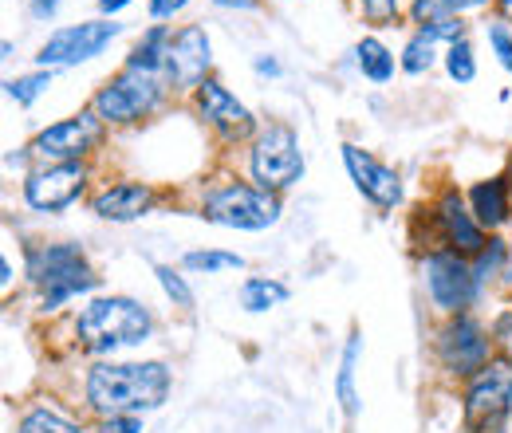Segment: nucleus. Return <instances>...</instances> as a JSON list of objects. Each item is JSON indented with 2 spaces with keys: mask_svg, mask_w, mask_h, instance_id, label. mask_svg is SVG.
<instances>
[{
  "mask_svg": "<svg viewBox=\"0 0 512 433\" xmlns=\"http://www.w3.org/2000/svg\"><path fill=\"white\" fill-rule=\"evenodd\" d=\"M170 398L166 363H95L87 374V406L103 418L146 414Z\"/></svg>",
  "mask_w": 512,
  "mask_h": 433,
  "instance_id": "f257e3e1",
  "label": "nucleus"
},
{
  "mask_svg": "<svg viewBox=\"0 0 512 433\" xmlns=\"http://www.w3.org/2000/svg\"><path fill=\"white\" fill-rule=\"evenodd\" d=\"M150 331H154L150 311L142 308L138 300H130V296H99V300H91L87 308L79 311V319H75L79 343L87 351H95V355L138 347V343L150 339Z\"/></svg>",
  "mask_w": 512,
  "mask_h": 433,
  "instance_id": "f03ea898",
  "label": "nucleus"
},
{
  "mask_svg": "<svg viewBox=\"0 0 512 433\" xmlns=\"http://www.w3.org/2000/svg\"><path fill=\"white\" fill-rule=\"evenodd\" d=\"M28 280L40 288L44 311H56L79 292H95L99 276L87 268L79 245H36L28 248Z\"/></svg>",
  "mask_w": 512,
  "mask_h": 433,
  "instance_id": "7ed1b4c3",
  "label": "nucleus"
},
{
  "mask_svg": "<svg viewBox=\"0 0 512 433\" xmlns=\"http://www.w3.org/2000/svg\"><path fill=\"white\" fill-rule=\"evenodd\" d=\"M201 217L225 229H241V233H260L272 229L280 221V201L276 193L260 186H245V182H229V186L213 189L201 201Z\"/></svg>",
  "mask_w": 512,
  "mask_h": 433,
  "instance_id": "20e7f679",
  "label": "nucleus"
},
{
  "mask_svg": "<svg viewBox=\"0 0 512 433\" xmlns=\"http://www.w3.org/2000/svg\"><path fill=\"white\" fill-rule=\"evenodd\" d=\"M249 170H253L256 186L268 189V193L296 186L304 178V154H300L296 130L284 123L264 126L256 134L253 150H249Z\"/></svg>",
  "mask_w": 512,
  "mask_h": 433,
  "instance_id": "39448f33",
  "label": "nucleus"
},
{
  "mask_svg": "<svg viewBox=\"0 0 512 433\" xmlns=\"http://www.w3.org/2000/svg\"><path fill=\"white\" fill-rule=\"evenodd\" d=\"M162 91H166V79L162 75H146V71H119L107 87L95 91V103L91 111L103 119V123L127 126L146 119L158 103H162Z\"/></svg>",
  "mask_w": 512,
  "mask_h": 433,
  "instance_id": "423d86ee",
  "label": "nucleus"
},
{
  "mask_svg": "<svg viewBox=\"0 0 512 433\" xmlns=\"http://www.w3.org/2000/svg\"><path fill=\"white\" fill-rule=\"evenodd\" d=\"M123 32L119 20H87V24H67L60 32L48 36V44L40 48L36 63L40 67H75V63H87L95 60L115 36Z\"/></svg>",
  "mask_w": 512,
  "mask_h": 433,
  "instance_id": "0eeeda50",
  "label": "nucleus"
},
{
  "mask_svg": "<svg viewBox=\"0 0 512 433\" xmlns=\"http://www.w3.org/2000/svg\"><path fill=\"white\" fill-rule=\"evenodd\" d=\"M422 272H426V292H430V300L442 311H453V315L461 308H469L473 296L481 292L473 264H469L461 252H453V248L430 252Z\"/></svg>",
  "mask_w": 512,
  "mask_h": 433,
  "instance_id": "6e6552de",
  "label": "nucleus"
},
{
  "mask_svg": "<svg viewBox=\"0 0 512 433\" xmlns=\"http://www.w3.org/2000/svg\"><path fill=\"white\" fill-rule=\"evenodd\" d=\"M493 339L473 315H453L446 327L438 331V359L453 374H477L489 367L493 359Z\"/></svg>",
  "mask_w": 512,
  "mask_h": 433,
  "instance_id": "1a4fd4ad",
  "label": "nucleus"
},
{
  "mask_svg": "<svg viewBox=\"0 0 512 433\" xmlns=\"http://www.w3.org/2000/svg\"><path fill=\"white\" fill-rule=\"evenodd\" d=\"M87 166L83 162H52V166H40L24 178V201L36 209V213H60L67 205L79 201V193L87 189Z\"/></svg>",
  "mask_w": 512,
  "mask_h": 433,
  "instance_id": "9d476101",
  "label": "nucleus"
},
{
  "mask_svg": "<svg viewBox=\"0 0 512 433\" xmlns=\"http://www.w3.org/2000/svg\"><path fill=\"white\" fill-rule=\"evenodd\" d=\"M99 138H103V119L95 111H79L64 123L40 130L28 150L48 158V162H83L99 146Z\"/></svg>",
  "mask_w": 512,
  "mask_h": 433,
  "instance_id": "9b49d317",
  "label": "nucleus"
},
{
  "mask_svg": "<svg viewBox=\"0 0 512 433\" xmlns=\"http://www.w3.org/2000/svg\"><path fill=\"white\" fill-rule=\"evenodd\" d=\"M209 67H213V44L201 24H186L182 32L170 36V48H166V83L170 87L197 91L205 83Z\"/></svg>",
  "mask_w": 512,
  "mask_h": 433,
  "instance_id": "f8f14e48",
  "label": "nucleus"
},
{
  "mask_svg": "<svg viewBox=\"0 0 512 433\" xmlns=\"http://www.w3.org/2000/svg\"><path fill=\"white\" fill-rule=\"evenodd\" d=\"M512 402V363L509 359H493L489 367L473 374L469 390H465V414H469V426H489L497 418L509 414Z\"/></svg>",
  "mask_w": 512,
  "mask_h": 433,
  "instance_id": "ddd939ff",
  "label": "nucleus"
},
{
  "mask_svg": "<svg viewBox=\"0 0 512 433\" xmlns=\"http://www.w3.org/2000/svg\"><path fill=\"white\" fill-rule=\"evenodd\" d=\"M343 162H347V174H351L355 189L367 201H375L379 209H394L402 201V178L390 166H383L375 154L359 150L355 142H343Z\"/></svg>",
  "mask_w": 512,
  "mask_h": 433,
  "instance_id": "4468645a",
  "label": "nucleus"
},
{
  "mask_svg": "<svg viewBox=\"0 0 512 433\" xmlns=\"http://www.w3.org/2000/svg\"><path fill=\"white\" fill-rule=\"evenodd\" d=\"M434 221H438L446 245L453 248V252H461V256H481L485 245H489L481 221L473 217L469 201H465L457 189H446V193L438 197V205H434Z\"/></svg>",
  "mask_w": 512,
  "mask_h": 433,
  "instance_id": "2eb2a0df",
  "label": "nucleus"
},
{
  "mask_svg": "<svg viewBox=\"0 0 512 433\" xmlns=\"http://www.w3.org/2000/svg\"><path fill=\"white\" fill-rule=\"evenodd\" d=\"M197 111H201V119L213 126L217 134H225V138H245L249 130H253V115H249V107L225 87V83H217V79H205L201 87H197Z\"/></svg>",
  "mask_w": 512,
  "mask_h": 433,
  "instance_id": "dca6fc26",
  "label": "nucleus"
},
{
  "mask_svg": "<svg viewBox=\"0 0 512 433\" xmlns=\"http://www.w3.org/2000/svg\"><path fill=\"white\" fill-rule=\"evenodd\" d=\"M150 205H154V189L150 186H142V182H119V186H107L103 193H95L91 213L103 217V221H119V225H127V221L146 217Z\"/></svg>",
  "mask_w": 512,
  "mask_h": 433,
  "instance_id": "f3484780",
  "label": "nucleus"
},
{
  "mask_svg": "<svg viewBox=\"0 0 512 433\" xmlns=\"http://www.w3.org/2000/svg\"><path fill=\"white\" fill-rule=\"evenodd\" d=\"M469 209L481 221V229H501L512 217V193L509 178H489L469 189Z\"/></svg>",
  "mask_w": 512,
  "mask_h": 433,
  "instance_id": "a211bd4d",
  "label": "nucleus"
},
{
  "mask_svg": "<svg viewBox=\"0 0 512 433\" xmlns=\"http://www.w3.org/2000/svg\"><path fill=\"white\" fill-rule=\"evenodd\" d=\"M359 355H363V335L351 331V335H347V347H343V359H339V378H335V394H339V406H343L347 418L359 414V390H355Z\"/></svg>",
  "mask_w": 512,
  "mask_h": 433,
  "instance_id": "6ab92c4d",
  "label": "nucleus"
},
{
  "mask_svg": "<svg viewBox=\"0 0 512 433\" xmlns=\"http://www.w3.org/2000/svg\"><path fill=\"white\" fill-rule=\"evenodd\" d=\"M355 60H359V71L371 83H390L394 79V52L386 48L383 40H375V36H363L355 44Z\"/></svg>",
  "mask_w": 512,
  "mask_h": 433,
  "instance_id": "aec40b11",
  "label": "nucleus"
},
{
  "mask_svg": "<svg viewBox=\"0 0 512 433\" xmlns=\"http://www.w3.org/2000/svg\"><path fill=\"white\" fill-rule=\"evenodd\" d=\"M284 300H288V284H280V280H268V276H249V280L241 284V308L253 311V315L280 308Z\"/></svg>",
  "mask_w": 512,
  "mask_h": 433,
  "instance_id": "412c9836",
  "label": "nucleus"
},
{
  "mask_svg": "<svg viewBox=\"0 0 512 433\" xmlns=\"http://www.w3.org/2000/svg\"><path fill=\"white\" fill-rule=\"evenodd\" d=\"M52 79H56V71L52 67H40V71H32V75H20V79H8L4 83V91H8V99L12 103H20V107H32L48 87H52Z\"/></svg>",
  "mask_w": 512,
  "mask_h": 433,
  "instance_id": "4be33fe9",
  "label": "nucleus"
},
{
  "mask_svg": "<svg viewBox=\"0 0 512 433\" xmlns=\"http://www.w3.org/2000/svg\"><path fill=\"white\" fill-rule=\"evenodd\" d=\"M485 4H493V0H414V4H410V16H414V24L422 28V24H430V20L461 16V12L485 8Z\"/></svg>",
  "mask_w": 512,
  "mask_h": 433,
  "instance_id": "5701e85b",
  "label": "nucleus"
},
{
  "mask_svg": "<svg viewBox=\"0 0 512 433\" xmlns=\"http://www.w3.org/2000/svg\"><path fill=\"white\" fill-rule=\"evenodd\" d=\"M434 48H438V40H430L422 28L406 40V48H402V71L406 75H422V71H430L434 67Z\"/></svg>",
  "mask_w": 512,
  "mask_h": 433,
  "instance_id": "b1692460",
  "label": "nucleus"
},
{
  "mask_svg": "<svg viewBox=\"0 0 512 433\" xmlns=\"http://www.w3.org/2000/svg\"><path fill=\"white\" fill-rule=\"evenodd\" d=\"M16 433H79V426H75L67 414H60V410L36 406L32 414H24V422H20Z\"/></svg>",
  "mask_w": 512,
  "mask_h": 433,
  "instance_id": "393cba45",
  "label": "nucleus"
},
{
  "mask_svg": "<svg viewBox=\"0 0 512 433\" xmlns=\"http://www.w3.org/2000/svg\"><path fill=\"white\" fill-rule=\"evenodd\" d=\"M182 264H186L190 272H229V268H245V256L205 248V252H186V260H182Z\"/></svg>",
  "mask_w": 512,
  "mask_h": 433,
  "instance_id": "a878e982",
  "label": "nucleus"
},
{
  "mask_svg": "<svg viewBox=\"0 0 512 433\" xmlns=\"http://www.w3.org/2000/svg\"><path fill=\"white\" fill-rule=\"evenodd\" d=\"M446 71H449V79H457V83H473V79H477V60H473V48H469V40H457V44H449Z\"/></svg>",
  "mask_w": 512,
  "mask_h": 433,
  "instance_id": "bb28decb",
  "label": "nucleus"
},
{
  "mask_svg": "<svg viewBox=\"0 0 512 433\" xmlns=\"http://www.w3.org/2000/svg\"><path fill=\"white\" fill-rule=\"evenodd\" d=\"M154 276H158L162 292L174 300V308H193V292H190V284H186L182 272H174L170 264H154Z\"/></svg>",
  "mask_w": 512,
  "mask_h": 433,
  "instance_id": "cd10ccee",
  "label": "nucleus"
},
{
  "mask_svg": "<svg viewBox=\"0 0 512 433\" xmlns=\"http://www.w3.org/2000/svg\"><path fill=\"white\" fill-rule=\"evenodd\" d=\"M505 256H509V245L505 241H489L481 256H473L477 264H473V272H477V284H485V280H493L497 272H501V264H505Z\"/></svg>",
  "mask_w": 512,
  "mask_h": 433,
  "instance_id": "c85d7f7f",
  "label": "nucleus"
},
{
  "mask_svg": "<svg viewBox=\"0 0 512 433\" xmlns=\"http://www.w3.org/2000/svg\"><path fill=\"white\" fill-rule=\"evenodd\" d=\"M485 32H489L493 52L501 56V67H505V71H512V28H509V20H493Z\"/></svg>",
  "mask_w": 512,
  "mask_h": 433,
  "instance_id": "c756f323",
  "label": "nucleus"
},
{
  "mask_svg": "<svg viewBox=\"0 0 512 433\" xmlns=\"http://www.w3.org/2000/svg\"><path fill=\"white\" fill-rule=\"evenodd\" d=\"M422 32H426L430 40H446V44L465 40V24H461V16H442V20H430V24H422Z\"/></svg>",
  "mask_w": 512,
  "mask_h": 433,
  "instance_id": "7c9ffc66",
  "label": "nucleus"
},
{
  "mask_svg": "<svg viewBox=\"0 0 512 433\" xmlns=\"http://www.w3.org/2000/svg\"><path fill=\"white\" fill-rule=\"evenodd\" d=\"M363 4V16L371 24H390L398 16V0H359Z\"/></svg>",
  "mask_w": 512,
  "mask_h": 433,
  "instance_id": "2f4dec72",
  "label": "nucleus"
},
{
  "mask_svg": "<svg viewBox=\"0 0 512 433\" xmlns=\"http://www.w3.org/2000/svg\"><path fill=\"white\" fill-rule=\"evenodd\" d=\"M493 343L509 355V363H512V308L501 311V319H497V327H493Z\"/></svg>",
  "mask_w": 512,
  "mask_h": 433,
  "instance_id": "473e14b6",
  "label": "nucleus"
},
{
  "mask_svg": "<svg viewBox=\"0 0 512 433\" xmlns=\"http://www.w3.org/2000/svg\"><path fill=\"white\" fill-rule=\"evenodd\" d=\"M99 433H142V418L138 414H119V418H107Z\"/></svg>",
  "mask_w": 512,
  "mask_h": 433,
  "instance_id": "72a5a7b5",
  "label": "nucleus"
},
{
  "mask_svg": "<svg viewBox=\"0 0 512 433\" xmlns=\"http://www.w3.org/2000/svg\"><path fill=\"white\" fill-rule=\"evenodd\" d=\"M186 4H190V0H150V16H154V20H170V16H178Z\"/></svg>",
  "mask_w": 512,
  "mask_h": 433,
  "instance_id": "f704fd0d",
  "label": "nucleus"
},
{
  "mask_svg": "<svg viewBox=\"0 0 512 433\" xmlns=\"http://www.w3.org/2000/svg\"><path fill=\"white\" fill-rule=\"evenodd\" d=\"M28 12L32 20H52L60 12V0H28Z\"/></svg>",
  "mask_w": 512,
  "mask_h": 433,
  "instance_id": "c9c22d12",
  "label": "nucleus"
},
{
  "mask_svg": "<svg viewBox=\"0 0 512 433\" xmlns=\"http://www.w3.org/2000/svg\"><path fill=\"white\" fill-rule=\"evenodd\" d=\"M253 67H256V75H272V79L280 75V63L272 60V56H256Z\"/></svg>",
  "mask_w": 512,
  "mask_h": 433,
  "instance_id": "e433bc0d",
  "label": "nucleus"
},
{
  "mask_svg": "<svg viewBox=\"0 0 512 433\" xmlns=\"http://www.w3.org/2000/svg\"><path fill=\"white\" fill-rule=\"evenodd\" d=\"M127 4L130 0H99V12H103V16H115V12H123Z\"/></svg>",
  "mask_w": 512,
  "mask_h": 433,
  "instance_id": "4c0bfd02",
  "label": "nucleus"
},
{
  "mask_svg": "<svg viewBox=\"0 0 512 433\" xmlns=\"http://www.w3.org/2000/svg\"><path fill=\"white\" fill-rule=\"evenodd\" d=\"M217 8H253L256 0H213Z\"/></svg>",
  "mask_w": 512,
  "mask_h": 433,
  "instance_id": "58836bf2",
  "label": "nucleus"
},
{
  "mask_svg": "<svg viewBox=\"0 0 512 433\" xmlns=\"http://www.w3.org/2000/svg\"><path fill=\"white\" fill-rule=\"evenodd\" d=\"M0 284H4V288H8V284H12V264H8V256H4V260H0Z\"/></svg>",
  "mask_w": 512,
  "mask_h": 433,
  "instance_id": "ea45409f",
  "label": "nucleus"
},
{
  "mask_svg": "<svg viewBox=\"0 0 512 433\" xmlns=\"http://www.w3.org/2000/svg\"><path fill=\"white\" fill-rule=\"evenodd\" d=\"M497 4H501V12H505V16H512V0H497Z\"/></svg>",
  "mask_w": 512,
  "mask_h": 433,
  "instance_id": "a19ab883",
  "label": "nucleus"
},
{
  "mask_svg": "<svg viewBox=\"0 0 512 433\" xmlns=\"http://www.w3.org/2000/svg\"><path fill=\"white\" fill-rule=\"evenodd\" d=\"M509 193H512V170H509Z\"/></svg>",
  "mask_w": 512,
  "mask_h": 433,
  "instance_id": "79ce46f5",
  "label": "nucleus"
}]
</instances>
